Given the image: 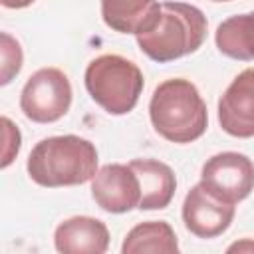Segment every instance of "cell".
Listing matches in <instances>:
<instances>
[{
    "label": "cell",
    "mask_w": 254,
    "mask_h": 254,
    "mask_svg": "<svg viewBox=\"0 0 254 254\" xmlns=\"http://www.w3.org/2000/svg\"><path fill=\"white\" fill-rule=\"evenodd\" d=\"M2 2V6L4 8H26V6H30L34 0H0Z\"/></svg>",
    "instance_id": "e0dca14e"
},
{
    "label": "cell",
    "mask_w": 254,
    "mask_h": 254,
    "mask_svg": "<svg viewBox=\"0 0 254 254\" xmlns=\"http://www.w3.org/2000/svg\"><path fill=\"white\" fill-rule=\"evenodd\" d=\"M97 161V149L89 139L56 135L34 145L26 161V171L40 187H75L95 177Z\"/></svg>",
    "instance_id": "6da1fadb"
},
{
    "label": "cell",
    "mask_w": 254,
    "mask_h": 254,
    "mask_svg": "<svg viewBox=\"0 0 254 254\" xmlns=\"http://www.w3.org/2000/svg\"><path fill=\"white\" fill-rule=\"evenodd\" d=\"M56 250L62 254H103L109 248V230L93 216H71L54 232Z\"/></svg>",
    "instance_id": "30bf717a"
},
{
    "label": "cell",
    "mask_w": 254,
    "mask_h": 254,
    "mask_svg": "<svg viewBox=\"0 0 254 254\" xmlns=\"http://www.w3.org/2000/svg\"><path fill=\"white\" fill-rule=\"evenodd\" d=\"M206 28L208 22L200 8L165 0L155 22L135 38L139 50L149 60L167 64L196 52L206 38Z\"/></svg>",
    "instance_id": "7a4b0ae2"
},
{
    "label": "cell",
    "mask_w": 254,
    "mask_h": 254,
    "mask_svg": "<svg viewBox=\"0 0 254 254\" xmlns=\"http://www.w3.org/2000/svg\"><path fill=\"white\" fill-rule=\"evenodd\" d=\"M131 169L139 177L141 185V210H161L167 208L177 190V179L173 169L157 159H133Z\"/></svg>",
    "instance_id": "8fae6325"
},
{
    "label": "cell",
    "mask_w": 254,
    "mask_h": 254,
    "mask_svg": "<svg viewBox=\"0 0 254 254\" xmlns=\"http://www.w3.org/2000/svg\"><path fill=\"white\" fill-rule=\"evenodd\" d=\"M0 40H2V46H0V54H2L0 85H6L20 73L22 62H24V54H22V48H20L18 40H14L8 32H2Z\"/></svg>",
    "instance_id": "9a60e30c"
},
{
    "label": "cell",
    "mask_w": 254,
    "mask_h": 254,
    "mask_svg": "<svg viewBox=\"0 0 254 254\" xmlns=\"http://www.w3.org/2000/svg\"><path fill=\"white\" fill-rule=\"evenodd\" d=\"M218 123L230 137H254V67L240 71L220 95Z\"/></svg>",
    "instance_id": "9c48e42d"
},
{
    "label": "cell",
    "mask_w": 254,
    "mask_h": 254,
    "mask_svg": "<svg viewBox=\"0 0 254 254\" xmlns=\"http://www.w3.org/2000/svg\"><path fill=\"white\" fill-rule=\"evenodd\" d=\"M234 218V204L210 194L200 183L194 185L183 202L185 228L198 238H216L228 230Z\"/></svg>",
    "instance_id": "ba28073f"
},
{
    "label": "cell",
    "mask_w": 254,
    "mask_h": 254,
    "mask_svg": "<svg viewBox=\"0 0 254 254\" xmlns=\"http://www.w3.org/2000/svg\"><path fill=\"white\" fill-rule=\"evenodd\" d=\"M101 18L107 28L119 34H141L159 16L157 0H99Z\"/></svg>",
    "instance_id": "7c38bea8"
},
{
    "label": "cell",
    "mask_w": 254,
    "mask_h": 254,
    "mask_svg": "<svg viewBox=\"0 0 254 254\" xmlns=\"http://www.w3.org/2000/svg\"><path fill=\"white\" fill-rule=\"evenodd\" d=\"M232 250H238V252H242V250H254V242H250V240L236 242V244H232V246L228 248V252H232Z\"/></svg>",
    "instance_id": "ac0fdd59"
},
{
    "label": "cell",
    "mask_w": 254,
    "mask_h": 254,
    "mask_svg": "<svg viewBox=\"0 0 254 254\" xmlns=\"http://www.w3.org/2000/svg\"><path fill=\"white\" fill-rule=\"evenodd\" d=\"M83 81L91 99L109 115H127L133 111L145 87L139 65L117 54H103L91 60Z\"/></svg>",
    "instance_id": "277c9868"
},
{
    "label": "cell",
    "mask_w": 254,
    "mask_h": 254,
    "mask_svg": "<svg viewBox=\"0 0 254 254\" xmlns=\"http://www.w3.org/2000/svg\"><path fill=\"white\" fill-rule=\"evenodd\" d=\"M123 254H141V252H163V254H177L179 242L177 234L165 220H147L133 226L121 246Z\"/></svg>",
    "instance_id": "5bb4252c"
},
{
    "label": "cell",
    "mask_w": 254,
    "mask_h": 254,
    "mask_svg": "<svg viewBox=\"0 0 254 254\" xmlns=\"http://www.w3.org/2000/svg\"><path fill=\"white\" fill-rule=\"evenodd\" d=\"M91 196L95 204L113 214H123L133 208H139L141 202V185L137 173L131 165L109 163L97 169L91 179Z\"/></svg>",
    "instance_id": "52a82bcc"
},
{
    "label": "cell",
    "mask_w": 254,
    "mask_h": 254,
    "mask_svg": "<svg viewBox=\"0 0 254 254\" xmlns=\"http://www.w3.org/2000/svg\"><path fill=\"white\" fill-rule=\"evenodd\" d=\"M200 185L216 198L236 204L254 190V163L244 153H216L202 165Z\"/></svg>",
    "instance_id": "8992f818"
},
{
    "label": "cell",
    "mask_w": 254,
    "mask_h": 254,
    "mask_svg": "<svg viewBox=\"0 0 254 254\" xmlns=\"http://www.w3.org/2000/svg\"><path fill=\"white\" fill-rule=\"evenodd\" d=\"M2 125H4V141H6L4 143V153H2V169H6L14 161V157L18 155L22 137H20L18 127L8 117H2Z\"/></svg>",
    "instance_id": "2e32d148"
},
{
    "label": "cell",
    "mask_w": 254,
    "mask_h": 254,
    "mask_svg": "<svg viewBox=\"0 0 254 254\" xmlns=\"http://www.w3.org/2000/svg\"><path fill=\"white\" fill-rule=\"evenodd\" d=\"M153 129L171 143H192L208 127L206 103L196 85L183 77L159 83L149 101Z\"/></svg>",
    "instance_id": "3957f363"
},
{
    "label": "cell",
    "mask_w": 254,
    "mask_h": 254,
    "mask_svg": "<svg viewBox=\"0 0 254 254\" xmlns=\"http://www.w3.org/2000/svg\"><path fill=\"white\" fill-rule=\"evenodd\" d=\"M71 97V83L62 69L40 67L20 93V109L34 123H54L69 111Z\"/></svg>",
    "instance_id": "5b68a950"
},
{
    "label": "cell",
    "mask_w": 254,
    "mask_h": 254,
    "mask_svg": "<svg viewBox=\"0 0 254 254\" xmlns=\"http://www.w3.org/2000/svg\"><path fill=\"white\" fill-rule=\"evenodd\" d=\"M212 2H230V0H212Z\"/></svg>",
    "instance_id": "d6986e66"
},
{
    "label": "cell",
    "mask_w": 254,
    "mask_h": 254,
    "mask_svg": "<svg viewBox=\"0 0 254 254\" xmlns=\"http://www.w3.org/2000/svg\"><path fill=\"white\" fill-rule=\"evenodd\" d=\"M214 44L230 60L254 62V10L220 22L214 32Z\"/></svg>",
    "instance_id": "4fadbf2b"
}]
</instances>
